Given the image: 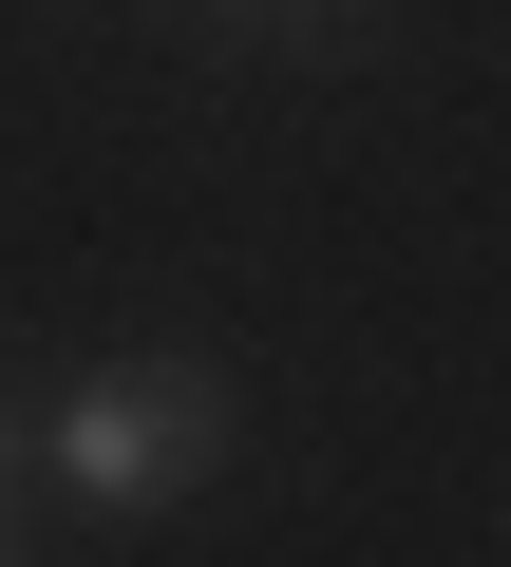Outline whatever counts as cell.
<instances>
[{
	"label": "cell",
	"mask_w": 511,
	"mask_h": 567,
	"mask_svg": "<svg viewBox=\"0 0 511 567\" xmlns=\"http://www.w3.org/2000/svg\"><path fill=\"white\" fill-rule=\"evenodd\" d=\"M208 454H227V398H208L190 360H133V379H95V398L58 416V492H76V511H171Z\"/></svg>",
	"instance_id": "6da1fadb"
}]
</instances>
